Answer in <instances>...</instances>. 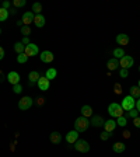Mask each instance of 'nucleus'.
I'll use <instances>...</instances> for the list:
<instances>
[{
  "instance_id": "1",
  "label": "nucleus",
  "mask_w": 140,
  "mask_h": 157,
  "mask_svg": "<svg viewBox=\"0 0 140 157\" xmlns=\"http://www.w3.org/2000/svg\"><path fill=\"white\" fill-rule=\"evenodd\" d=\"M88 126H90V121L84 117H78L74 121V131H77L78 133L85 132L88 129Z\"/></svg>"
},
{
  "instance_id": "2",
  "label": "nucleus",
  "mask_w": 140,
  "mask_h": 157,
  "mask_svg": "<svg viewBox=\"0 0 140 157\" xmlns=\"http://www.w3.org/2000/svg\"><path fill=\"white\" fill-rule=\"evenodd\" d=\"M123 108H122L121 104H118V102H112L109 104L108 107V114L111 115L112 118H119V117H123Z\"/></svg>"
},
{
  "instance_id": "3",
  "label": "nucleus",
  "mask_w": 140,
  "mask_h": 157,
  "mask_svg": "<svg viewBox=\"0 0 140 157\" xmlns=\"http://www.w3.org/2000/svg\"><path fill=\"white\" fill-rule=\"evenodd\" d=\"M122 108H123V111H132L133 108H136V100H134L132 95H126V97H123V100H122L121 102Z\"/></svg>"
},
{
  "instance_id": "4",
  "label": "nucleus",
  "mask_w": 140,
  "mask_h": 157,
  "mask_svg": "<svg viewBox=\"0 0 140 157\" xmlns=\"http://www.w3.org/2000/svg\"><path fill=\"white\" fill-rule=\"evenodd\" d=\"M74 149L77 151H80V153H87V151H90V144L84 139H78L74 143Z\"/></svg>"
},
{
  "instance_id": "5",
  "label": "nucleus",
  "mask_w": 140,
  "mask_h": 157,
  "mask_svg": "<svg viewBox=\"0 0 140 157\" xmlns=\"http://www.w3.org/2000/svg\"><path fill=\"white\" fill-rule=\"evenodd\" d=\"M32 102H34V100L31 97H23L21 100L18 101V108L21 109V111H27V109H29V108L32 107Z\"/></svg>"
},
{
  "instance_id": "6",
  "label": "nucleus",
  "mask_w": 140,
  "mask_h": 157,
  "mask_svg": "<svg viewBox=\"0 0 140 157\" xmlns=\"http://www.w3.org/2000/svg\"><path fill=\"white\" fill-rule=\"evenodd\" d=\"M133 63H134L133 58L129 55H125L123 58L119 59V66H121V69H129L133 66Z\"/></svg>"
},
{
  "instance_id": "7",
  "label": "nucleus",
  "mask_w": 140,
  "mask_h": 157,
  "mask_svg": "<svg viewBox=\"0 0 140 157\" xmlns=\"http://www.w3.org/2000/svg\"><path fill=\"white\" fill-rule=\"evenodd\" d=\"M39 52V49H38V45H35V44H28V45L25 46V51H24V53H25L27 56H36Z\"/></svg>"
},
{
  "instance_id": "8",
  "label": "nucleus",
  "mask_w": 140,
  "mask_h": 157,
  "mask_svg": "<svg viewBox=\"0 0 140 157\" xmlns=\"http://www.w3.org/2000/svg\"><path fill=\"white\" fill-rule=\"evenodd\" d=\"M36 86H38L39 90H42V91H48L49 87H51V82H49L46 77H39Z\"/></svg>"
},
{
  "instance_id": "9",
  "label": "nucleus",
  "mask_w": 140,
  "mask_h": 157,
  "mask_svg": "<svg viewBox=\"0 0 140 157\" xmlns=\"http://www.w3.org/2000/svg\"><path fill=\"white\" fill-rule=\"evenodd\" d=\"M39 58H41V60H42L44 63H51V62H53L55 56H53V53L51 52V51H44V52H41Z\"/></svg>"
},
{
  "instance_id": "10",
  "label": "nucleus",
  "mask_w": 140,
  "mask_h": 157,
  "mask_svg": "<svg viewBox=\"0 0 140 157\" xmlns=\"http://www.w3.org/2000/svg\"><path fill=\"white\" fill-rule=\"evenodd\" d=\"M77 140H78V132L77 131L67 132V135H66V142H67L69 144H74Z\"/></svg>"
},
{
  "instance_id": "11",
  "label": "nucleus",
  "mask_w": 140,
  "mask_h": 157,
  "mask_svg": "<svg viewBox=\"0 0 140 157\" xmlns=\"http://www.w3.org/2000/svg\"><path fill=\"white\" fill-rule=\"evenodd\" d=\"M34 17H35V14H34L32 11H27V13L23 14V20H21V21H23L24 25L29 27V24L34 23Z\"/></svg>"
},
{
  "instance_id": "12",
  "label": "nucleus",
  "mask_w": 140,
  "mask_h": 157,
  "mask_svg": "<svg viewBox=\"0 0 140 157\" xmlns=\"http://www.w3.org/2000/svg\"><path fill=\"white\" fill-rule=\"evenodd\" d=\"M7 80H9L10 84H20V75L17 72H10L9 75H7Z\"/></svg>"
},
{
  "instance_id": "13",
  "label": "nucleus",
  "mask_w": 140,
  "mask_h": 157,
  "mask_svg": "<svg viewBox=\"0 0 140 157\" xmlns=\"http://www.w3.org/2000/svg\"><path fill=\"white\" fill-rule=\"evenodd\" d=\"M115 128H116V121H115V119H108V121H105V124H104V131L105 132L111 133V132L115 131Z\"/></svg>"
},
{
  "instance_id": "14",
  "label": "nucleus",
  "mask_w": 140,
  "mask_h": 157,
  "mask_svg": "<svg viewBox=\"0 0 140 157\" xmlns=\"http://www.w3.org/2000/svg\"><path fill=\"white\" fill-rule=\"evenodd\" d=\"M107 67L109 69V72H114V70H116V69L119 67V60H118V59H115V58L108 59Z\"/></svg>"
},
{
  "instance_id": "15",
  "label": "nucleus",
  "mask_w": 140,
  "mask_h": 157,
  "mask_svg": "<svg viewBox=\"0 0 140 157\" xmlns=\"http://www.w3.org/2000/svg\"><path fill=\"white\" fill-rule=\"evenodd\" d=\"M45 16H42V14H36L35 17H34V24H35L38 28H42L44 25H45Z\"/></svg>"
},
{
  "instance_id": "16",
  "label": "nucleus",
  "mask_w": 140,
  "mask_h": 157,
  "mask_svg": "<svg viewBox=\"0 0 140 157\" xmlns=\"http://www.w3.org/2000/svg\"><path fill=\"white\" fill-rule=\"evenodd\" d=\"M90 124H93V126H95V128H98V126H104V124H105V121L102 119L100 115H93V119H91V122Z\"/></svg>"
},
{
  "instance_id": "17",
  "label": "nucleus",
  "mask_w": 140,
  "mask_h": 157,
  "mask_svg": "<svg viewBox=\"0 0 140 157\" xmlns=\"http://www.w3.org/2000/svg\"><path fill=\"white\" fill-rule=\"evenodd\" d=\"M116 42L122 46L127 45V44H129V36H127L126 34H118L116 35Z\"/></svg>"
},
{
  "instance_id": "18",
  "label": "nucleus",
  "mask_w": 140,
  "mask_h": 157,
  "mask_svg": "<svg viewBox=\"0 0 140 157\" xmlns=\"http://www.w3.org/2000/svg\"><path fill=\"white\" fill-rule=\"evenodd\" d=\"M49 137H51V142H52L53 144H59L62 142V135L59 133V132H52Z\"/></svg>"
},
{
  "instance_id": "19",
  "label": "nucleus",
  "mask_w": 140,
  "mask_h": 157,
  "mask_svg": "<svg viewBox=\"0 0 140 157\" xmlns=\"http://www.w3.org/2000/svg\"><path fill=\"white\" fill-rule=\"evenodd\" d=\"M81 117H84V118L93 117V108L90 105H83L81 107Z\"/></svg>"
},
{
  "instance_id": "20",
  "label": "nucleus",
  "mask_w": 140,
  "mask_h": 157,
  "mask_svg": "<svg viewBox=\"0 0 140 157\" xmlns=\"http://www.w3.org/2000/svg\"><path fill=\"white\" fill-rule=\"evenodd\" d=\"M125 149H126V146H125V143H122V142H116V143L112 146V150H114L115 153H123Z\"/></svg>"
},
{
  "instance_id": "21",
  "label": "nucleus",
  "mask_w": 140,
  "mask_h": 157,
  "mask_svg": "<svg viewBox=\"0 0 140 157\" xmlns=\"http://www.w3.org/2000/svg\"><path fill=\"white\" fill-rule=\"evenodd\" d=\"M56 76H58V70H56L55 67H51V69H48V70H46L45 77L48 78L49 82H51V80H53V78H56Z\"/></svg>"
},
{
  "instance_id": "22",
  "label": "nucleus",
  "mask_w": 140,
  "mask_h": 157,
  "mask_svg": "<svg viewBox=\"0 0 140 157\" xmlns=\"http://www.w3.org/2000/svg\"><path fill=\"white\" fill-rule=\"evenodd\" d=\"M39 77H41V75H39L36 70H32V72H29V75H28V78H29V82H31V84H32V83H38Z\"/></svg>"
},
{
  "instance_id": "23",
  "label": "nucleus",
  "mask_w": 140,
  "mask_h": 157,
  "mask_svg": "<svg viewBox=\"0 0 140 157\" xmlns=\"http://www.w3.org/2000/svg\"><path fill=\"white\" fill-rule=\"evenodd\" d=\"M14 51H16L17 53H24V51H25V45H24L23 42H16L14 44Z\"/></svg>"
},
{
  "instance_id": "24",
  "label": "nucleus",
  "mask_w": 140,
  "mask_h": 157,
  "mask_svg": "<svg viewBox=\"0 0 140 157\" xmlns=\"http://www.w3.org/2000/svg\"><path fill=\"white\" fill-rule=\"evenodd\" d=\"M123 56H125L123 48H116V49H114V58H115V59H121V58H123Z\"/></svg>"
},
{
  "instance_id": "25",
  "label": "nucleus",
  "mask_w": 140,
  "mask_h": 157,
  "mask_svg": "<svg viewBox=\"0 0 140 157\" xmlns=\"http://www.w3.org/2000/svg\"><path fill=\"white\" fill-rule=\"evenodd\" d=\"M133 98H140V88L137 87V86H133V87H131V94Z\"/></svg>"
},
{
  "instance_id": "26",
  "label": "nucleus",
  "mask_w": 140,
  "mask_h": 157,
  "mask_svg": "<svg viewBox=\"0 0 140 157\" xmlns=\"http://www.w3.org/2000/svg\"><path fill=\"white\" fill-rule=\"evenodd\" d=\"M9 10H6V9H3V7H2V9H0V21H2V23H3V21H6L7 18H9Z\"/></svg>"
},
{
  "instance_id": "27",
  "label": "nucleus",
  "mask_w": 140,
  "mask_h": 157,
  "mask_svg": "<svg viewBox=\"0 0 140 157\" xmlns=\"http://www.w3.org/2000/svg\"><path fill=\"white\" fill-rule=\"evenodd\" d=\"M41 11H42V4L41 3H34L32 4V13L35 14H41Z\"/></svg>"
},
{
  "instance_id": "28",
  "label": "nucleus",
  "mask_w": 140,
  "mask_h": 157,
  "mask_svg": "<svg viewBox=\"0 0 140 157\" xmlns=\"http://www.w3.org/2000/svg\"><path fill=\"white\" fill-rule=\"evenodd\" d=\"M126 124H127V119H126V117H119V118H116V125H119V126H126Z\"/></svg>"
},
{
  "instance_id": "29",
  "label": "nucleus",
  "mask_w": 140,
  "mask_h": 157,
  "mask_svg": "<svg viewBox=\"0 0 140 157\" xmlns=\"http://www.w3.org/2000/svg\"><path fill=\"white\" fill-rule=\"evenodd\" d=\"M27 60H28V56H27L25 53H20V55L17 56V62L18 63H25Z\"/></svg>"
},
{
  "instance_id": "30",
  "label": "nucleus",
  "mask_w": 140,
  "mask_h": 157,
  "mask_svg": "<svg viewBox=\"0 0 140 157\" xmlns=\"http://www.w3.org/2000/svg\"><path fill=\"white\" fill-rule=\"evenodd\" d=\"M25 4H27V0H14L13 2L14 9H16V7H24Z\"/></svg>"
},
{
  "instance_id": "31",
  "label": "nucleus",
  "mask_w": 140,
  "mask_h": 157,
  "mask_svg": "<svg viewBox=\"0 0 140 157\" xmlns=\"http://www.w3.org/2000/svg\"><path fill=\"white\" fill-rule=\"evenodd\" d=\"M21 34H23L24 36H28L29 34H31V28H29L28 25H23L21 27Z\"/></svg>"
},
{
  "instance_id": "32",
  "label": "nucleus",
  "mask_w": 140,
  "mask_h": 157,
  "mask_svg": "<svg viewBox=\"0 0 140 157\" xmlns=\"http://www.w3.org/2000/svg\"><path fill=\"white\" fill-rule=\"evenodd\" d=\"M114 91H115V94H118V95L122 94V86H121V83H115Z\"/></svg>"
},
{
  "instance_id": "33",
  "label": "nucleus",
  "mask_w": 140,
  "mask_h": 157,
  "mask_svg": "<svg viewBox=\"0 0 140 157\" xmlns=\"http://www.w3.org/2000/svg\"><path fill=\"white\" fill-rule=\"evenodd\" d=\"M13 91L16 93V94H20V93L23 91V86H21V84H16V86H13Z\"/></svg>"
},
{
  "instance_id": "34",
  "label": "nucleus",
  "mask_w": 140,
  "mask_h": 157,
  "mask_svg": "<svg viewBox=\"0 0 140 157\" xmlns=\"http://www.w3.org/2000/svg\"><path fill=\"white\" fill-rule=\"evenodd\" d=\"M119 76H121L122 78H126L127 76H129V72H127V69H121V70H119Z\"/></svg>"
},
{
  "instance_id": "35",
  "label": "nucleus",
  "mask_w": 140,
  "mask_h": 157,
  "mask_svg": "<svg viewBox=\"0 0 140 157\" xmlns=\"http://www.w3.org/2000/svg\"><path fill=\"white\" fill-rule=\"evenodd\" d=\"M100 137H101V140H108V139H109V137H111V133H108V132H102V133H101V136H100Z\"/></svg>"
},
{
  "instance_id": "36",
  "label": "nucleus",
  "mask_w": 140,
  "mask_h": 157,
  "mask_svg": "<svg viewBox=\"0 0 140 157\" xmlns=\"http://www.w3.org/2000/svg\"><path fill=\"white\" fill-rule=\"evenodd\" d=\"M137 114H139V111H137L136 108H133L132 111H129V117H132L134 119V118H137Z\"/></svg>"
},
{
  "instance_id": "37",
  "label": "nucleus",
  "mask_w": 140,
  "mask_h": 157,
  "mask_svg": "<svg viewBox=\"0 0 140 157\" xmlns=\"http://www.w3.org/2000/svg\"><path fill=\"white\" fill-rule=\"evenodd\" d=\"M133 125H134L136 128H139V129H140V118H139V117L133 119Z\"/></svg>"
},
{
  "instance_id": "38",
  "label": "nucleus",
  "mask_w": 140,
  "mask_h": 157,
  "mask_svg": "<svg viewBox=\"0 0 140 157\" xmlns=\"http://www.w3.org/2000/svg\"><path fill=\"white\" fill-rule=\"evenodd\" d=\"M21 42H23L25 46L28 45V44H31V42H29V38H28V36H24V38H23V41H21Z\"/></svg>"
},
{
  "instance_id": "39",
  "label": "nucleus",
  "mask_w": 140,
  "mask_h": 157,
  "mask_svg": "<svg viewBox=\"0 0 140 157\" xmlns=\"http://www.w3.org/2000/svg\"><path fill=\"white\" fill-rule=\"evenodd\" d=\"M122 136H123L125 139H129V137H131V132H129V131H125L123 133H122Z\"/></svg>"
},
{
  "instance_id": "40",
  "label": "nucleus",
  "mask_w": 140,
  "mask_h": 157,
  "mask_svg": "<svg viewBox=\"0 0 140 157\" xmlns=\"http://www.w3.org/2000/svg\"><path fill=\"white\" fill-rule=\"evenodd\" d=\"M44 101H45V100H44L42 97H39L38 100H36V104H38V105H44Z\"/></svg>"
},
{
  "instance_id": "41",
  "label": "nucleus",
  "mask_w": 140,
  "mask_h": 157,
  "mask_svg": "<svg viewBox=\"0 0 140 157\" xmlns=\"http://www.w3.org/2000/svg\"><path fill=\"white\" fill-rule=\"evenodd\" d=\"M3 58H4V49L0 46V60H2Z\"/></svg>"
},
{
  "instance_id": "42",
  "label": "nucleus",
  "mask_w": 140,
  "mask_h": 157,
  "mask_svg": "<svg viewBox=\"0 0 140 157\" xmlns=\"http://www.w3.org/2000/svg\"><path fill=\"white\" fill-rule=\"evenodd\" d=\"M9 7H10V2H4V3H3V9L9 10Z\"/></svg>"
},
{
  "instance_id": "43",
  "label": "nucleus",
  "mask_w": 140,
  "mask_h": 157,
  "mask_svg": "<svg viewBox=\"0 0 140 157\" xmlns=\"http://www.w3.org/2000/svg\"><path fill=\"white\" fill-rule=\"evenodd\" d=\"M136 109L140 112V98H137V101H136Z\"/></svg>"
},
{
  "instance_id": "44",
  "label": "nucleus",
  "mask_w": 140,
  "mask_h": 157,
  "mask_svg": "<svg viewBox=\"0 0 140 157\" xmlns=\"http://www.w3.org/2000/svg\"><path fill=\"white\" fill-rule=\"evenodd\" d=\"M3 80V72H2V69H0V82Z\"/></svg>"
},
{
  "instance_id": "45",
  "label": "nucleus",
  "mask_w": 140,
  "mask_h": 157,
  "mask_svg": "<svg viewBox=\"0 0 140 157\" xmlns=\"http://www.w3.org/2000/svg\"><path fill=\"white\" fill-rule=\"evenodd\" d=\"M9 13H13V14H16V9H11V10H9Z\"/></svg>"
},
{
  "instance_id": "46",
  "label": "nucleus",
  "mask_w": 140,
  "mask_h": 157,
  "mask_svg": "<svg viewBox=\"0 0 140 157\" xmlns=\"http://www.w3.org/2000/svg\"><path fill=\"white\" fill-rule=\"evenodd\" d=\"M137 87H139V88H140V80H139V84H137Z\"/></svg>"
},
{
  "instance_id": "47",
  "label": "nucleus",
  "mask_w": 140,
  "mask_h": 157,
  "mask_svg": "<svg viewBox=\"0 0 140 157\" xmlns=\"http://www.w3.org/2000/svg\"><path fill=\"white\" fill-rule=\"evenodd\" d=\"M0 34H2V28H0Z\"/></svg>"
},
{
  "instance_id": "48",
  "label": "nucleus",
  "mask_w": 140,
  "mask_h": 157,
  "mask_svg": "<svg viewBox=\"0 0 140 157\" xmlns=\"http://www.w3.org/2000/svg\"><path fill=\"white\" fill-rule=\"evenodd\" d=\"M139 72H140V67H139Z\"/></svg>"
}]
</instances>
